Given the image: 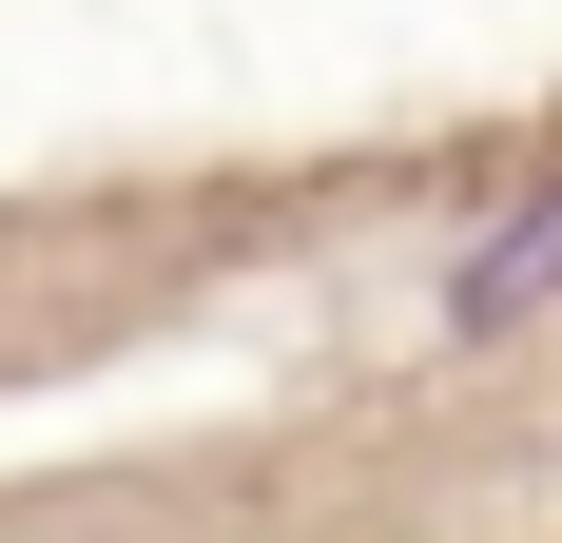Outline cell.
Returning a JSON list of instances; mask_svg holds the SVG:
<instances>
[{
	"mask_svg": "<svg viewBox=\"0 0 562 543\" xmlns=\"http://www.w3.org/2000/svg\"><path fill=\"white\" fill-rule=\"evenodd\" d=\"M543 291H562V195H524V214H505V233H485V253L447 272V330H524V311H543Z\"/></svg>",
	"mask_w": 562,
	"mask_h": 543,
	"instance_id": "6da1fadb",
	"label": "cell"
}]
</instances>
